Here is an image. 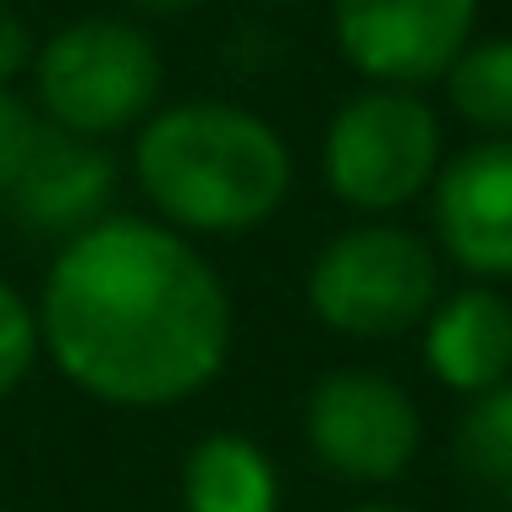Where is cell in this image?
Listing matches in <instances>:
<instances>
[{"mask_svg":"<svg viewBox=\"0 0 512 512\" xmlns=\"http://www.w3.org/2000/svg\"><path fill=\"white\" fill-rule=\"evenodd\" d=\"M325 188L358 215H391L430 193L441 171V116L413 89H380L369 83L364 94L336 105L325 127Z\"/></svg>","mask_w":512,"mask_h":512,"instance_id":"cell-5","label":"cell"},{"mask_svg":"<svg viewBox=\"0 0 512 512\" xmlns=\"http://www.w3.org/2000/svg\"><path fill=\"white\" fill-rule=\"evenodd\" d=\"M116 204V160L105 144L78 133H61V127H39V144L28 155L17 188L6 193V210L23 226L28 237H45V243H72L78 232L100 226Z\"/></svg>","mask_w":512,"mask_h":512,"instance_id":"cell-9","label":"cell"},{"mask_svg":"<svg viewBox=\"0 0 512 512\" xmlns=\"http://www.w3.org/2000/svg\"><path fill=\"white\" fill-rule=\"evenodd\" d=\"M419 336L430 375L457 397H485L490 386L512 380V298L490 281L446 292Z\"/></svg>","mask_w":512,"mask_h":512,"instance_id":"cell-10","label":"cell"},{"mask_svg":"<svg viewBox=\"0 0 512 512\" xmlns=\"http://www.w3.org/2000/svg\"><path fill=\"white\" fill-rule=\"evenodd\" d=\"M452 457L479 490L512 507V380L490 386L485 397H468L452 435Z\"/></svg>","mask_w":512,"mask_h":512,"instance_id":"cell-13","label":"cell"},{"mask_svg":"<svg viewBox=\"0 0 512 512\" xmlns=\"http://www.w3.org/2000/svg\"><path fill=\"white\" fill-rule=\"evenodd\" d=\"M0 512H12V507H0Z\"/></svg>","mask_w":512,"mask_h":512,"instance_id":"cell-20","label":"cell"},{"mask_svg":"<svg viewBox=\"0 0 512 512\" xmlns=\"http://www.w3.org/2000/svg\"><path fill=\"white\" fill-rule=\"evenodd\" d=\"M303 446L342 485H397L424 446L419 402L380 369H325L303 397Z\"/></svg>","mask_w":512,"mask_h":512,"instance_id":"cell-6","label":"cell"},{"mask_svg":"<svg viewBox=\"0 0 512 512\" xmlns=\"http://www.w3.org/2000/svg\"><path fill=\"white\" fill-rule=\"evenodd\" d=\"M39 127H45V116H39L23 94L0 89V204H6V193L23 177L28 155H34V144H39Z\"/></svg>","mask_w":512,"mask_h":512,"instance_id":"cell-15","label":"cell"},{"mask_svg":"<svg viewBox=\"0 0 512 512\" xmlns=\"http://www.w3.org/2000/svg\"><path fill=\"white\" fill-rule=\"evenodd\" d=\"M441 254L474 281H512V138H479L430 182Z\"/></svg>","mask_w":512,"mask_h":512,"instance_id":"cell-8","label":"cell"},{"mask_svg":"<svg viewBox=\"0 0 512 512\" xmlns=\"http://www.w3.org/2000/svg\"><path fill=\"white\" fill-rule=\"evenodd\" d=\"M347 512H419V507H397V501H364V507H347Z\"/></svg>","mask_w":512,"mask_h":512,"instance_id":"cell-18","label":"cell"},{"mask_svg":"<svg viewBox=\"0 0 512 512\" xmlns=\"http://www.w3.org/2000/svg\"><path fill=\"white\" fill-rule=\"evenodd\" d=\"M39 353H45V347H39L34 303H28L17 287L0 281V402L23 391V380L34 375V364H39Z\"/></svg>","mask_w":512,"mask_h":512,"instance_id":"cell-14","label":"cell"},{"mask_svg":"<svg viewBox=\"0 0 512 512\" xmlns=\"http://www.w3.org/2000/svg\"><path fill=\"white\" fill-rule=\"evenodd\" d=\"M479 0H331V34L342 61L380 89L441 83L474 45Z\"/></svg>","mask_w":512,"mask_h":512,"instance_id":"cell-7","label":"cell"},{"mask_svg":"<svg viewBox=\"0 0 512 512\" xmlns=\"http://www.w3.org/2000/svg\"><path fill=\"white\" fill-rule=\"evenodd\" d=\"M265 6H298V0H265Z\"/></svg>","mask_w":512,"mask_h":512,"instance_id":"cell-19","label":"cell"},{"mask_svg":"<svg viewBox=\"0 0 512 512\" xmlns=\"http://www.w3.org/2000/svg\"><path fill=\"white\" fill-rule=\"evenodd\" d=\"M133 177L171 232L243 237L287 204L292 149L248 105L182 100L138 127Z\"/></svg>","mask_w":512,"mask_h":512,"instance_id":"cell-2","label":"cell"},{"mask_svg":"<svg viewBox=\"0 0 512 512\" xmlns=\"http://www.w3.org/2000/svg\"><path fill=\"white\" fill-rule=\"evenodd\" d=\"M303 292L325 331L353 342H397L441 303V259L408 226L358 221L314 254Z\"/></svg>","mask_w":512,"mask_h":512,"instance_id":"cell-4","label":"cell"},{"mask_svg":"<svg viewBox=\"0 0 512 512\" xmlns=\"http://www.w3.org/2000/svg\"><path fill=\"white\" fill-rule=\"evenodd\" d=\"M452 111L485 138H512V34L474 39L446 72Z\"/></svg>","mask_w":512,"mask_h":512,"instance_id":"cell-12","label":"cell"},{"mask_svg":"<svg viewBox=\"0 0 512 512\" xmlns=\"http://www.w3.org/2000/svg\"><path fill=\"white\" fill-rule=\"evenodd\" d=\"M501 512H512V507H501Z\"/></svg>","mask_w":512,"mask_h":512,"instance_id":"cell-21","label":"cell"},{"mask_svg":"<svg viewBox=\"0 0 512 512\" xmlns=\"http://www.w3.org/2000/svg\"><path fill=\"white\" fill-rule=\"evenodd\" d=\"M166 89L160 45L122 17L67 23L34 50V100L50 127L78 138H105L144 127Z\"/></svg>","mask_w":512,"mask_h":512,"instance_id":"cell-3","label":"cell"},{"mask_svg":"<svg viewBox=\"0 0 512 512\" xmlns=\"http://www.w3.org/2000/svg\"><path fill=\"white\" fill-rule=\"evenodd\" d=\"M127 6L144 17H188V12H199L204 0H127Z\"/></svg>","mask_w":512,"mask_h":512,"instance_id":"cell-17","label":"cell"},{"mask_svg":"<svg viewBox=\"0 0 512 512\" xmlns=\"http://www.w3.org/2000/svg\"><path fill=\"white\" fill-rule=\"evenodd\" d=\"M177 496L182 512H276L281 474L259 441L237 430H210L182 457Z\"/></svg>","mask_w":512,"mask_h":512,"instance_id":"cell-11","label":"cell"},{"mask_svg":"<svg viewBox=\"0 0 512 512\" xmlns=\"http://www.w3.org/2000/svg\"><path fill=\"white\" fill-rule=\"evenodd\" d=\"M39 347L105 408L193 402L232 358V292L199 243L155 215H105L56 248L39 287Z\"/></svg>","mask_w":512,"mask_h":512,"instance_id":"cell-1","label":"cell"},{"mask_svg":"<svg viewBox=\"0 0 512 512\" xmlns=\"http://www.w3.org/2000/svg\"><path fill=\"white\" fill-rule=\"evenodd\" d=\"M34 50H39V39H34V28H28V17L17 12L12 0H0V89H6L17 72L34 67Z\"/></svg>","mask_w":512,"mask_h":512,"instance_id":"cell-16","label":"cell"}]
</instances>
